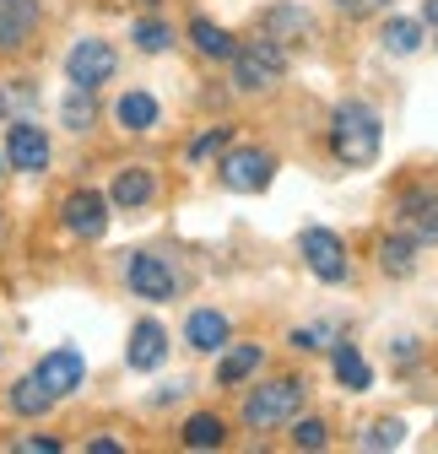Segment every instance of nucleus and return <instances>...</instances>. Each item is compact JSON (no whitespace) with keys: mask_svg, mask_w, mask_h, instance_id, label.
<instances>
[{"mask_svg":"<svg viewBox=\"0 0 438 454\" xmlns=\"http://www.w3.org/2000/svg\"><path fill=\"white\" fill-rule=\"evenodd\" d=\"M260 363H265V347H254V340H244V347H228L223 363H216V384H244Z\"/></svg>","mask_w":438,"mask_h":454,"instance_id":"obj_16","label":"nucleus"},{"mask_svg":"<svg viewBox=\"0 0 438 454\" xmlns=\"http://www.w3.org/2000/svg\"><path fill=\"white\" fill-rule=\"evenodd\" d=\"M265 27L270 33H309V17L298 6H277V12H265Z\"/></svg>","mask_w":438,"mask_h":454,"instance_id":"obj_28","label":"nucleus"},{"mask_svg":"<svg viewBox=\"0 0 438 454\" xmlns=\"http://www.w3.org/2000/svg\"><path fill=\"white\" fill-rule=\"evenodd\" d=\"M157 195V174H152V168H120V174H114V190H108V200H114V206H146Z\"/></svg>","mask_w":438,"mask_h":454,"instance_id":"obj_15","label":"nucleus"},{"mask_svg":"<svg viewBox=\"0 0 438 454\" xmlns=\"http://www.w3.org/2000/svg\"><path fill=\"white\" fill-rule=\"evenodd\" d=\"M341 17H368V12H385V0H336Z\"/></svg>","mask_w":438,"mask_h":454,"instance_id":"obj_31","label":"nucleus"},{"mask_svg":"<svg viewBox=\"0 0 438 454\" xmlns=\"http://www.w3.org/2000/svg\"><path fill=\"white\" fill-rule=\"evenodd\" d=\"M427 22H433V27H438V0H427Z\"/></svg>","mask_w":438,"mask_h":454,"instance_id":"obj_34","label":"nucleus"},{"mask_svg":"<svg viewBox=\"0 0 438 454\" xmlns=\"http://www.w3.org/2000/svg\"><path fill=\"white\" fill-rule=\"evenodd\" d=\"M49 406H54V395L38 384V373H27V379L12 384V411H17V417H43Z\"/></svg>","mask_w":438,"mask_h":454,"instance_id":"obj_22","label":"nucleus"},{"mask_svg":"<svg viewBox=\"0 0 438 454\" xmlns=\"http://www.w3.org/2000/svg\"><path fill=\"white\" fill-rule=\"evenodd\" d=\"M0 114H6V108H0Z\"/></svg>","mask_w":438,"mask_h":454,"instance_id":"obj_36","label":"nucleus"},{"mask_svg":"<svg viewBox=\"0 0 438 454\" xmlns=\"http://www.w3.org/2000/svg\"><path fill=\"white\" fill-rule=\"evenodd\" d=\"M114 71H120V54H114V43H103V38H82V43H71V54H66V76H71V87L98 92Z\"/></svg>","mask_w":438,"mask_h":454,"instance_id":"obj_5","label":"nucleus"},{"mask_svg":"<svg viewBox=\"0 0 438 454\" xmlns=\"http://www.w3.org/2000/svg\"><path fill=\"white\" fill-rule=\"evenodd\" d=\"M293 347H303V352H325V347H331V330H325V325L298 330V335H293Z\"/></svg>","mask_w":438,"mask_h":454,"instance_id":"obj_30","label":"nucleus"},{"mask_svg":"<svg viewBox=\"0 0 438 454\" xmlns=\"http://www.w3.org/2000/svg\"><path fill=\"white\" fill-rule=\"evenodd\" d=\"M38 27V0H0V49H22Z\"/></svg>","mask_w":438,"mask_h":454,"instance_id":"obj_13","label":"nucleus"},{"mask_svg":"<svg viewBox=\"0 0 438 454\" xmlns=\"http://www.w3.org/2000/svg\"><path fill=\"white\" fill-rule=\"evenodd\" d=\"M379 265H385V276H411L417 270V239L411 233L379 239Z\"/></svg>","mask_w":438,"mask_h":454,"instance_id":"obj_19","label":"nucleus"},{"mask_svg":"<svg viewBox=\"0 0 438 454\" xmlns=\"http://www.w3.org/2000/svg\"><path fill=\"white\" fill-rule=\"evenodd\" d=\"M331 368H336L341 389H368V384H373V368L363 363L357 347H336V352H331Z\"/></svg>","mask_w":438,"mask_h":454,"instance_id":"obj_23","label":"nucleus"},{"mask_svg":"<svg viewBox=\"0 0 438 454\" xmlns=\"http://www.w3.org/2000/svg\"><path fill=\"white\" fill-rule=\"evenodd\" d=\"M17 449H27V454H60V438H22Z\"/></svg>","mask_w":438,"mask_h":454,"instance_id":"obj_32","label":"nucleus"},{"mask_svg":"<svg viewBox=\"0 0 438 454\" xmlns=\"http://www.w3.org/2000/svg\"><path fill=\"white\" fill-rule=\"evenodd\" d=\"M87 449H92V454H120V449H125V443H120V438H92V443H87Z\"/></svg>","mask_w":438,"mask_h":454,"instance_id":"obj_33","label":"nucleus"},{"mask_svg":"<svg viewBox=\"0 0 438 454\" xmlns=\"http://www.w3.org/2000/svg\"><path fill=\"white\" fill-rule=\"evenodd\" d=\"M162 357H168V330H162L157 319H141V325L130 330V352H125V363H130L136 373H157Z\"/></svg>","mask_w":438,"mask_h":454,"instance_id":"obj_12","label":"nucleus"},{"mask_svg":"<svg viewBox=\"0 0 438 454\" xmlns=\"http://www.w3.org/2000/svg\"><path fill=\"white\" fill-rule=\"evenodd\" d=\"M223 146H228V125H216V130L195 136V141L184 146V157H190V162H206V157H216V152H223Z\"/></svg>","mask_w":438,"mask_h":454,"instance_id":"obj_27","label":"nucleus"},{"mask_svg":"<svg viewBox=\"0 0 438 454\" xmlns=\"http://www.w3.org/2000/svg\"><path fill=\"white\" fill-rule=\"evenodd\" d=\"M293 443H298V449H325V443H331V433H325V422L303 417V422L293 427Z\"/></svg>","mask_w":438,"mask_h":454,"instance_id":"obj_29","label":"nucleus"},{"mask_svg":"<svg viewBox=\"0 0 438 454\" xmlns=\"http://www.w3.org/2000/svg\"><path fill=\"white\" fill-rule=\"evenodd\" d=\"M223 438H228V427H223V417H211V411L184 422V449H216Z\"/></svg>","mask_w":438,"mask_h":454,"instance_id":"obj_24","label":"nucleus"},{"mask_svg":"<svg viewBox=\"0 0 438 454\" xmlns=\"http://www.w3.org/2000/svg\"><path fill=\"white\" fill-rule=\"evenodd\" d=\"M168 43H174V27H168V22H157V17H141V22H136V49H141V54H162Z\"/></svg>","mask_w":438,"mask_h":454,"instance_id":"obj_26","label":"nucleus"},{"mask_svg":"<svg viewBox=\"0 0 438 454\" xmlns=\"http://www.w3.org/2000/svg\"><path fill=\"white\" fill-rule=\"evenodd\" d=\"M287 76V49L277 38H254L244 49H233V87L239 92H270Z\"/></svg>","mask_w":438,"mask_h":454,"instance_id":"obj_2","label":"nucleus"},{"mask_svg":"<svg viewBox=\"0 0 438 454\" xmlns=\"http://www.w3.org/2000/svg\"><path fill=\"white\" fill-rule=\"evenodd\" d=\"M60 120H66V130L87 136V130L98 125V92H87V87H71V92H66V103H60Z\"/></svg>","mask_w":438,"mask_h":454,"instance_id":"obj_20","label":"nucleus"},{"mask_svg":"<svg viewBox=\"0 0 438 454\" xmlns=\"http://www.w3.org/2000/svg\"><path fill=\"white\" fill-rule=\"evenodd\" d=\"M0 179H6V152H0Z\"/></svg>","mask_w":438,"mask_h":454,"instance_id":"obj_35","label":"nucleus"},{"mask_svg":"<svg viewBox=\"0 0 438 454\" xmlns=\"http://www.w3.org/2000/svg\"><path fill=\"white\" fill-rule=\"evenodd\" d=\"M385 146V125H379V114L368 103H341L331 114V152L347 162V168H368Z\"/></svg>","mask_w":438,"mask_h":454,"instance_id":"obj_1","label":"nucleus"},{"mask_svg":"<svg viewBox=\"0 0 438 454\" xmlns=\"http://www.w3.org/2000/svg\"><path fill=\"white\" fill-rule=\"evenodd\" d=\"M298 406H303V384L298 379H270V384H260L244 401V427H254V433L287 427L298 417Z\"/></svg>","mask_w":438,"mask_h":454,"instance_id":"obj_3","label":"nucleus"},{"mask_svg":"<svg viewBox=\"0 0 438 454\" xmlns=\"http://www.w3.org/2000/svg\"><path fill=\"white\" fill-rule=\"evenodd\" d=\"M395 216H401V233H411V239H417V249L438 244V195H433V190L406 195V200L395 206Z\"/></svg>","mask_w":438,"mask_h":454,"instance_id":"obj_11","label":"nucleus"},{"mask_svg":"<svg viewBox=\"0 0 438 454\" xmlns=\"http://www.w3.org/2000/svg\"><path fill=\"white\" fill-rule=\"evenodd\" d=\"M379 43H385L390 54H417V49L427 43V22H417V17H390L385 33H379Z\"/></svg>","mask_w":438,"mask_h":454,"instance_id":"obj_17","label":"nucleus"},{"mask_svg":"<svg viewBox=\"0 0 438 454\" xmlns=\"http://www.w3.org/2000/svg\"><path fill=\"white\" fill-rule=\"evenodd\" d=\"M184 340L195 352H223L228 347V314H216V309H195L184 319Z\"/></svg>","mask_w":438,"mask_h":454,"instance_id":"obj_14","label":"nucleus"},{"mask_svg":"<svg viewBox=\"0 0 438 454\" xmlns=\"http://www.w3.org/2000/svg\"><path fill=\"white\" fill-rule=\"evenodd\" d=\"M298 254L309 260V270L319 281H347V244L331 233V227H303V239H298Z\"/></svg>","mask_w":438,"mask_h":454,"instance_id":"obj_6","label":"nucleus"},{"mask_svg":"<svg viewBox=\"0 0 438 454\" xmlns=\"http://www.w3.org/2000/svg\"><path fill=\"white\" fill-rule=\"evenodd\" d=\"M6 162L17 168V174H43V168H49V136L33 120H12V130H6Z\"/></svg>","mask_w":438,"mask_h":454,"instance_id":"obj_9","label":"nucleus"},{"mask_svg":"<svg viewBox=\"0 0 438 454\" xmlns=\"http://www.w3.org/2000/svg\"><path fill=\"white\" fill-rule=\"evenodd\" d=\"M190 38H195V49L206 54V60H233V49H239V38H233L228 27H216V22H206V17L190 22Z\"/></svg>","mask_w":438,"mask_h":454,"instance_id":"obj_18","label":"nucleus"},{"mask_svg":"<svg viewBox=\"0 0 438 454\" xmlns=\"http://www.w3.org/2000/svg\"><path fill=\"white\" fill-rule=\"evenodd\" d=\"M125 281H130V293H136V298H146V303H168V298L179 293L174 265H168V260H157V254H130Z\"/></svg>","mask_w":438,"mask_h":454,"instance_id":"obj_7","label":"nucleus"},{"mask_svg":"<svg viewBox=\"0 0 438 454\" xmlns=\"http://www.w3.org/2000/svg\"><path fill=\"white\" fill-rule=\"evenodd\" d=\"M33 373H38V384L54 395V401H66V395H76V389H82L87 363H82V352H76V347H54V352H49Z\"/></svg>","mask_w":438,"mask_h":454,"instance_id":"obj_8","label":"nucleus"},{"mask_svg":"<svg viewBox=\"0 0 438 454\" xmlns=\"http://www.w3.org/2000/svg\"><path fill=\"white\" fill-rule=\"evenodd\" d=\"M401 443H406V422H401V417L373 422V427L357 438V449H401Z\"/></svg>","mask_w":438,"mask_h":454,"instance_id":"obj_25","label":"nucleus"},{"mask_svg":"<svg viewBox=\"0 0 438 454\" xmlns=\"http://www.w3.org/2000/svg\"><path fill=\"white\" fill-rule=\"evenodd\" d=\"M60 216H66V227H71L76 239H103V233H108V195H98V190H71L66 206H60Z\"/></svg>","mask_w":438,"mask_h":454,"instance_id":"obj_10","label":"nucleus"},{"mask_svg":"<svg viewBox=\"0 0 438 454\" xmlns=\"http://www.w3.org/2000/svg\"><path fill=\"white\" fill-rule=\"evenodd\" d=\"M114 114H120V125H125V130H136V136H141V130H152V125H157V114H162V108H157V98H152V92H125Z\"/></svg>","mask_w":438,"mask_h":454,"instance_id":"obj_21","label":"nucleus"},{"mask_svg":"<svg viewBox=\"0 0 438 454\" xmlns=\"http://www.w3.org/2000/svg\"><path fill=\"white\" fill-rule=\"evenodd\" d=\"M223 184L228 190H239V195H260L265 184H270V174H277V157H270L265 146H233V152H223Z\"/></svg>","mask_w":438,"mask_h":454,"instance_id":"obj_4","label":"nucleus"}]
</instances>
